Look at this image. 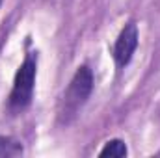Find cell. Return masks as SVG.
<instances>
[{
  "instance_id": "5",
  "label": "cell",
  "mask_w": 160,
  "mask_h": 158,
  "mask_svg": "<svg viewBox=\"0 0 160 158\" xmlns=\"http://www.w3.org/2000/svg\"><path fill=\"white\" fill-rule=\"evenodd\" d=\"M22 155V145L8 136H0V158L6 156H19Z\"/></svg>"
},
{
  "instance_id": "2",
  "label": "cell",
  "mask_w": 160,
  "mask_h": 158,
  "mask_svg": "<svg viewBox=\"0 0 160 158\" xmlns=\"http://www.w3.org/2000/svg\"><path fill=\"white\" fill-rule=\"evenodd\" d=\"M36 77H38V54L28 52L13 78V87H11L9 101H8V108L11 114H21L22 110L30 106L34 99Z\"/></svg>"
},
{
  "instance_id": "3",
  "label": "cell",
  "mask_w": 160,
  "mask_h": 158,
  "mask_svg": "<svg viewBox=\"0 0 160 158\" xmlns=\"http://www.w3.org/2000/svg\"><path fill=\"white\" fill-rule=\"evenodd\" d=\"M138 39H140V34H138L136 22L125 24L116 39V45H114V60H116L118 69H125L130 63V60L138 48Z\"/></svg>"
},
{
  "instance_id": "6",
  "label": "cell",
  "mask_w": 160,
  "mask_h": 158,
  "mask_svg": "<svg viewBox=\"0 0 160 158\" xmlns=\"http://www.w3.org/2000/svg\"><path fill=\"white\" fill-rule=\"evenodd\" d=\"M0 6H2V0H0Z\"/></svg>"
},
{
  "instance_id": "4",
  "label": "cell",
  "mask_w": 160,
  "mask_h": 158,
  "mask_svg": "<svg viewBox=\"0 0 160 158\" xmlns=\"http://www.w3.org/2000/svg\"><path fill=\"white\" fill-rule=\"evenodd\" d=\"M127 145H125V141L123 140H110V141H106V145L101 149V153H99V156L106 158H123L127 156Z\"/></svg>"
},
{
  "instance_id": "1",
  "label": "cell",
  "mask_w": 160,
  "mask_h": 158,
  "mask_svg": "<svg viewBox=\"0 0 160 158\" xmlns=\"http://www.w3.org/2000/svg\"><path fill=\"white\" fill-rule=\"evenodd\" d=\"M93 71L88 65H80L77 73L69 82L67 89L62 95L60 106H58V119L62 125H69L77 117L80 108L88 102L91 91H93Z\"/></svg>"
}]
</instances>
